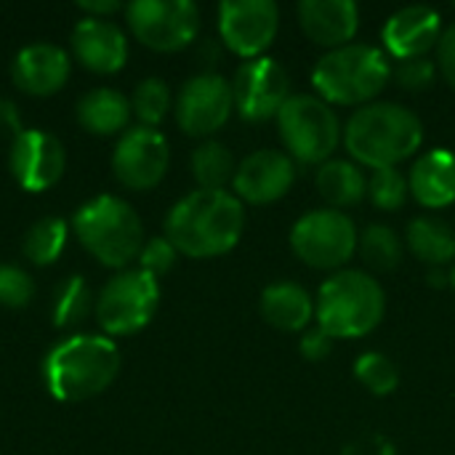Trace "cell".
I'll list each match as a JSON object with an SVG mask.
<instances>
[{
  "instance_id": "e575fe53",
  "label": "cell",
  "mask_w": 455,
  "mask_h": 455,
  "mask_svg": "<svg viewBox=\"0 0 455 455\" xmlns=\"http://www.w3.org/2000/svg\"><path fill=\"white\" fill-rule=\"evenodd\" d=\"M395 77L408 91H424L435 80V61H429L427 56H421V59H403V61H397Z\"/></svg>"
},
{
  "instance_id": "d4e9b609",
  "label": "cell",
  "mask_w": 455,
  "mask_h": 455,
  "mask_svg": "<svg viewBox=\"0 0 455 455\" xmlns=\"http://www.w3.org/2000/svg\"><path fill=\"white\" fill-rule=\"evenodd\" d=\"M408 245L413 256L432 267L451 264L455 259V232L440 219L421 216L408 224Z\"/></svg>"
},
{
  "instance_id": "2e32d148",
  "label": "cell",
  "mask_w": 455,
  "mask_h": 455,
  "mask_svg": "<svg viewBox=\"0 0 455 455\" xmlns=\"http://www.w3.org/2000/svg\"><path fill=\"white\" fill-rule=\"evenodd\" d=\"M296 181V165L285 152L277 149H256L248 155L235 171V192L237 200L253 205H269L288 195Z\"/></svg>"
},
{
  "instance_id": "d590c367",
  "label": "cell",
  "mask_w": 455,
  "mask_h": 455,
  "mask_svg": "<svg viewBox=\"0 0 455 455\" xmlns=\"http://www.w3.org/2000/svg\"><path fill=\"white\" fill-rule=\"evenodd\" d=\"M299 352H301V357H307L309 363H320V360H325V357L333 352V339L317 325V328H312V331H307V333L301 336Z\"/></svg>"
},
{
  "instance_id": "5b68a950",
  "label": "cell",
  "mask_w": 455,
  "mask_h": 455,
  "mask_svg": "<svg viewBox=\"0 0 455 455\" xmlns=\"http://www.w3.org/2000/svg\"><path fill=\"white\" fill-rule=\"evenodd\" d=\"M75 235L80 245L104 267L123 269L139 259L144 248V227L131 203L115 195H99L75 213Z\"/></svg>"
},
{
  "instance_id": "603a6c76",
  "label": "cell",
  "mask_w": 455,
  "mask_h": 455,
  "mask_svg": "<svg viewBox=\"0 0 455 455\" xmlns=\"http://www.w3.org/2000/svg\"><path fill=\"white\" fill-rule=\"evenodd\" d=\"M131 101L115 88H93L77 104V120L96 136L120 133L131 120Z\"/></svg>"
},
{
  "instance_id": "30bf717a",
  "label": "cell",
  "mask_w": 455,
  "mask_h": 455,
  "mask_svg": "<svg viewBox=\"0 0 455 455\" xmlns=\"http://www.w3.org/2000/svg\"><path fill=\"white\" fill-rule=\"evenodd\" d=\"M125 19L136 40L160 53L187 48L200 29V11L192 0H133L125 5Z\"/></svg>"
},
{
  "instance_id": "5bb4252c",
  "label": "cell",
  "mask_w": 455,
  "mask_h": 455,
  "mask_svg": "<svg viewBox=\"0 0 455 455\" xmlns=\"http://www.w3.org/2000/svg\"><path fill=\"white\" fill-rule=\"evenodd\" d=\"M232 109V83L216 72H203L184 83L176 101V120L189 136H211L229 120Z\"/></svg>"
},
{
  "instance_id": "4316f807",
  "label": "cell",
  "mask_w": 455,
  "mask_h": 455,
  "mask_svg": "<svg viewBox=\"0 0 455 455\" xmlns=\"http://www.w3.org/2000/svg\"><path fill=\"white\" fill-rule=\"evenodd\" d=\"M91 309H96V304H93V293H91L88 283L80 275H69L56 288L51 317L59 331H67V328L80 325L91 315Z\"/></svg>"
},
{
  "instance_id": "83f0119b",
  "label": "cell",
  "mask_w": 455,
  "mask_h": 455,
  "mask_svg": "<svg viewBox=\"0 0 455 455\" xmlns=\"http://www.w3.org/2000/svg\"><path fill=\"white\" fill-rule=\"evenodd\" d=\"M67 235H69V227H67L64 219L45 216V219H40V221H35L29 227V232L24 237V245H21L24 256L37 267H48L61 256V251L67 245Z\"/></svg>"
},
{
  "instance_id": "52a82bcc",
  "label": "cell",
  "mask_w": 455,
  "mask_h": 455,
  "mask_svg": "<svg viewBox=\"0 0 455 455\" xmlns=\"http://www.w3.org/2000/svg\"><path fill=\"white\" fill-rule=\"evenodd\" d=\"M277 131L291 152L304 165H323L341 141V123L320 96L296 93L277 112Z\"/></svg>"
},
{
  "instance_id": "7402d4cb",
  "label": "cell",
  "mask_w": 455,
  "mask_h": 455,
  "mask_svg": "<svg viewBox=\"0 0 455 455\" xmlns=\"http://www.w3.org/2000/svg\"><path fill=\"white\" fill-rule=\"evenodd\" d=\"M261 315L272 328L285 333H299L309 325L315 315V304L307 288L296 283H275L261 293Z\"/></svg>"
},
{
  "instance_id": "ba28073f",
  "label": "cell",
  "mask_w": 455,
  "mask_h": 455,
  "mask_svg": "<svg viewBox=\"0 0 455 455\" xmlns=\"http://www.w3.org/2000/svg\"><path fill=\"white\" fill-rule=\"evenodd\" d=\"M157 304V280L141 269H125L109 277L96 296V320L109 336H133L152 323Z\"/></svg>"
},
{
  "instance_id": "1f68e13d",
  "label": "cell",
  "mask_w": 455,
  "mask_h": 455,
  "mask_svg": "<svg viewBox=\"0 0 455 455\" xmlns=\"http://www.w3.org/2000/svg\"><path fill=\"white\" fill-rule=\"evenodd\" d=\"M408 195H411V184H408V179L397 168H379L368 179V197L381 211L403 208Z\"/></svg>"
},
{
  "instance_id": "4fadbf2b",
  "label": "cell",
  "mask_w": 455,
  "mask_h": 455,
  "mask_svg": "<svg viewBox=\"0 0 455 455\" xmlns=\"http://www.w3.org/2000/svg\"><path fill=\"white\" fill-rule=\"evenodd\" d=\"M171 163V149L165 136L157 128H128L115 152L112 171L117 181L128 189H152L163 181Z\"/></svg>"
},
{
  "instance_id": "f546056e",
  "label": "cell",
  "mask_w": 455,
  "mask_h": 455,
  "mask_svg": "<svg viewBox=\"0 0 455 455\" xmlns=\"http://www.w3.org/2000/svg\"><path fill=\"white\" fill-rule=\"evenodd\" d=\"M355 376L357 381L376 397H387L397 389L400 384V371L397 365L381 355V352H365L357 357V365H355Z\"/></svg>"
},
{
  "instance_id": "6da1fadb",
  "label": "cell",
  "mask_w": 455,
  "mask_h": 455,
  "mask_svg": "<svg viewBox=\"0 0 455 455\" xmlns=\"http://www.w3.org/2000/svg\"><path fill=\"white\" fill-rule=\"evenodd\" d=\"M243 227L245 213L237 195L227 189H197L171 208L165 237L189 259H213L237 245Z\"/></svg>"
},
{
  "instance_id": "8fae6325",
  "label": "cell",
  "mask_w": 455,
  "mask_h": 455,
  "mask_svg": "<svg viewBox=\"0 0 455 455\" xmlns=\"http://www.w3.org/2000/svg\"><path fill=\"white\" fill-rule=\"evenodd\" d=\"M280 11L272 0H227L219 5V32L243 59H259L277 37Z\"/></svg>"
},
{
  "instance_id": "74e56055",
  "label": "cell",
  "mask_w": 455,
  "mask_h": 455,
  "mask_svg": "<svg viewBox=\"0 0 455 455\" xmlns=\"http://www.w3.org/2000/svg\"><path fill=\"white\" fill-rule=\"evenodd\" d=\"M77 8L88 16V19H107V16H112V13H117V11H125V5L123 3H117V0H80L77 3Z\"/></svg>"
},
{
  "instance_id": "9c48e42d",
  "label": "cell",
  "mask_w": 455,
  "mask_h": 455,
  "mask_svg": "<svg viewBox=\"0 0 455 455\" xmlns=\"http://www.w3.org/2000/svg\"><path fill=\"white\" fill-rule=\"evenodd\" d=\"M355 221L333 208L301 216L291 229L293 253L312 269H339L357 251Z\"/></svg>"
},
{
  "instance_id": "d6986e66",
  "label": "cell",
  "mask_w": 455,
  "mask_h": 455,
  "mask_svg": "<svg viewBox=\"0 0 455 455\" xmlns=\"http://www.w3.org/2000/svg\"><path fill=\"white\" fill-rule=\"evenodd\" d=\"M299 24L315 45L336 51L357 35L360 8L352 0H304L299 3Z\"/></svg>"
},
{
  "instance_id": "44dd1931",
  "label": "cell",
  "mask_w": 455,
  "mask_h": 455,
  "mask_svg": "<svg viewBox=\"0 0 455 455\" xmlns=\"http://www.w3.org/2000/svg\"><path fill=\"white\" fill-rule=\"evenodd\" d=\"M413 197L432 211L455 203V155L445 147L424 152L408 176Z\"/></svg>"
},
{
  "instance_id": "e0dca14e",
  "label": "cell",
  "mask_w": 455,
  "mask_h": 455,
  "mask_svg": "<svg viewBox=\"0 0 455 455\" xmlns=\"http://www.w3.org/2000/svg\"><path fill=\"white\" fill-rule=\"evenodd\" d=\"M384 45L389 53L403 59H421L437 48L443 37L440 13L429 5H405L392 13L384 24Z\"/></svg>"
},
{
  "instance_id": "f35d334b",
  "label": "cell",
  "mask_w": 455,
  "mask_h": 455,
  "mask_svg": "<svg viewBox=\"0 0 455 455\" xmlns=\"http://www.w3.org/2000/svg\"><path fill=\"white\" fill-rule=\"evenodd\" d=\"M451 285H453V288H455V267H453V269H451Z\"/></svg>"
},
{
  "instance_id": "8992f818",
  "label": "cell",
  "mask_w": 455,
  "mask_h": 455,
  "mask_svg": "<svg viewBox=\"0 0 455 455\" xmlns=\"http://www.w3.org/2000/svg\"><path fill=\"white\" fill-rule=\"evenodd\" d=\"M389 77L392 67L384 51L352 43L328 51L312 72V83L328 104H371Z\"/></svg>"
},
{
  "instance_id": "836d02e7",
  "label": "cell",
  "mask_w": 455,
  "mask_h": 455,
  "mask_svg": "<svg viewBox=\"0 0 455 455\" xmlns=\"http://www.w3.org/2000/svg\"><path fill=\"white\" fill-rule=\"evenodd\" d=\"M176 256H179V251L173 248V243L168 237H152V240L144 243V248H141L136 261H139L141 272H147V275H152L157 280V277H163L165 272L173 269Z\"/></svg>"
},
{
  "instance_id": "7c38bea8",
  "label": "cell",
  "mask_w": 455,
  "mask_h": 455,
  "mask_svg": "<svg viewBox=\"0 0 455 455\" xmlns=\"http://www.w3.org/2000/svg\"><path fill=\"white\" fill-rule=\"evenodd\" d=\"M288 72L267 56L245 61L232 80V99L240 117L248 123H264L277 117L283 104L291 99Z\"/></svg>"
},
{
  "instance_id": "4dcf8cb0",
  "label": "cell",
  "mask_w": 455,
  "mask_h": 455,
  "mask_svg": "<svg viewBox=\"0 0 455 455\" xmlns=\"http://www.w3.org/2000/svg\"><path fill=\"white\" fill-rule=\"evenodd\" d=\"M131 109L136 112V117L141 120V125L155 128L165 120L168 109H171V91L165 85V80L160 77H147L136 85L133 99H131Z\"/></svg>"
},
{
  "instance_id": "484cf974",
  "label": "cell",
  "mask_w": 455,
  "mask_h": 455,
  "mask_svg": "<svg viewBox=\"0 0 455 455\" xmlns=\"http://www.w3.org/2000/svg\"><path fill=\"white\" fill-rule=\"evenodd\" d=\"M235 157L221 141H205L192 152V173L200 189H224L235 181Z\"/></svg>"
},
{
  "instance_id": "ffe728a7",
  "label": "cell",
  "mask_w": 455,
  "mask_h": 455,
  "mask_svg": "<svg viewBox=\"0 0 455 455\" xmlns=\"http://www.w3.org/2000/svg\"><path fill=\"white\" fill-rule=\"evenodd\" d=\"M11 75L19 91L29 96H51L69 77V56L53 43H32L16 53Z\"/></svg>"
},
{
  "instance_id": "277c9868",
  "label": "cell",
  "mask_w": 455,
  "mask_h": 455,
  "mask_svg": "<svg viewBox=\"0 0 455 455\" xmlns=\"http://www.w3.org/2000/svg\"><path fill=\"white\" fill-rule=\"evenodd\" d=\"M387 312V293L376 277L344 269L320 285L315 315L331 339H360L379 328Z\"/></svg>"
},
{
  "instance_id": "f1b7e54d",
  "label": "cell",
  "mask_w": 455,
  "mask_h": 455,
  "mask_svg": "<svg viewBox=\"0 0 455 455\" xmlns=\"http://www.w3.org/2000/svg\"><path fill=\"white\" fill-rule=\"evenodd\" d=\"M357 251L373 272H392L403 261V243L395 229L384 224H371L357 237Z\"/></svg>"
},
{
  "instance_id": "cb8c5ba5",
  "label": "cell",
  "mask_w": 455,
  "mask_h": 455,
  "mask_svg": "<svg viewBox=\"0 0 455 455\" xmlns=\"http://www.w3.org/2000/svg\"><path fill=\"white\" fill-rule=\"evenodd\" d=\"M315 181H317L320 195L333 205V211L357 205L363 197H368V176L360 171V165L349 160L323 163Z\"/></svg>"
},
{
  "instance_id": "ac0fdd59",
  "label": "cell",
  "mask_w": 455,
  "mask_h": 455,
  "mask_svg": "<svg viewBox=\"0 0 455 455\" xmlns=\"http://www.w3.org/2000/svg\"><path fill=\"white\" fill-rule=\"evenodd\" d=\"M72 51L91 72L112 75L128 59V40L115 21L85 16L72 29Z\"/></svg>"
},
{
  "instance_id": "8d00e7d4",
  "label": "cell",
  "mask_w": 455,
  "mask_h": 455,
  "mask_svg": "<svg viewBox=\"0 0 455 455\" xmlns=\"http://www.w3.org/2000/svg\"><path fill=\"white\" fill-rule=\"evenodd\" d=\"M437 64L443 77L455 88V24H451L437 43Z\"/></svg>"
},
{
  "instance_id": "3957f363",
  "label": "cell",
  "mask_w": 455,
  "mask_h": 455,
  "mask_svg": "<svg viewBox=\"0 0 455 455\" xmlns=\"http://www.w3.org/2000/svg\"><path fill=\"white\" fill-rule=\"evenodd\" d=\"M421 120L408 107L392 101L360 107L344 128V144L349 155L373 171L395 168L397 163L413 157L421 149Z\"/></svg>"
},
{
  "instance_id": "7a4b0ae2",
  "label": "cell",
  "mask_w": 455,
  "mask_h": 455,
  "mask_svg": "<svg viewBox=\"0 0 455 455\" xmlns=\"http://www.w3.org/2000/svg\"><path fill=\"white\" fill-rule=\"evenodd\" d=\"M120 373V349L104 336H69L43 360V381L59 403H83L104 389Z\"/></svg>"
},
{
  "instance_id": "9a60e30c",
  "label": "cell",
  "mask_w": 455,
  "mask_h": 455,
  "mask_svg": "<svg viewBox=\"0 0 455 455\" xmlns=\"http://www.w3.org/2000/svg\"><path fill=\"white\" fill-rule=\"evenodd\" d=\"M67 165V155L61 141L45 131H19L13 136L8 152L11 176L27 192H45L51 189Z\"/></svg>"
},
{
  "instance_id": "d6a6232c",
  "label": "cell",
  "mask_w": 455,
  "mask_h": 455,
  "mask_svg": "<svg viewBox=\"0 0 455 455\" xmlns=\"http://www.w3.org/2000/svg\"><path fill=\"white\" fill-rule=\"evenodd\" d=\"M35 296V283L32 277L13 267V264H0V304L8 309H24Z\"/></svg>"
}]
</instances>
